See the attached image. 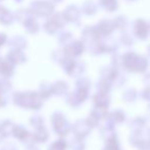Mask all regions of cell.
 <instances>
[{
  "mask_svg": "<svg viewBox=\"0 0 150 150\" xmlns=\"http://www.w3.org/2000/svg\"><path fill=\"white\" fill-rule=\"evenodd\" d=\"M136 31H137L136 32L137 35H138L139 37H141V38L145 37V36L147 35V27H146V25H145L143 22H141V21H139V22L137 23Z\"/></svg>",
  "mask_w": 150,
  "mask_h": 150,
  "instance_id": "1",
  "label": "cell"
}]
</instances>
